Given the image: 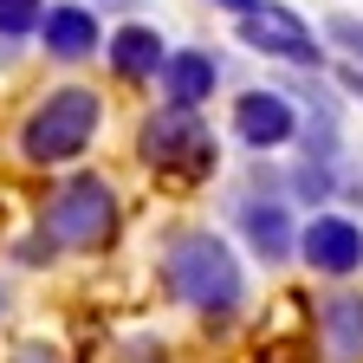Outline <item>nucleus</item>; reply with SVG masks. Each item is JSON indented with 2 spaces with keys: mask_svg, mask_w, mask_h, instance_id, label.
Wrapping results in <instances>:
<instances>
[{
  "mask_svg": "<svg viewBox=\"0 0 363 363\" xmlns=\"http://www.w3.org/2000/svg\"><path fill=\"white\" fill-rule=\"evenodd\" d=\"M162 279L182 305H195V311H214L227 318L240 298H247V272L234 259V247H227L220 234H175L169 240V259H162Z\"/></svg>",
  "mask_w": 363,
  "mask_h": 363,
  "instance_id": "f257e3e1",
  "label": "nucleus"
},
{
  "mask_svg": "<svg viewBox=\"0 0 363 363\" xmlns=\"http://www.w3.org/2000/svg\"><path fill=\"white\" fill-rule=\"evenodd\" d=\"M91 130H98V91L65 84V91H45L33 104V117L20 123V156L33 169H52V162H78L91 150Z\"/></svg>",
  "mask_w": 363,
  "mask_h": 363,
  "instance_id": "f03ea898",
  "label": "nucleus"
},
{
  "mask_svg": "<svg viewBox=\"0 0 363 363\" xmlns=\"http://www.w3.org/2000/svg\"><path fill=\"white\" fill-rule=\"evenodd\" d=\"M45 227H52L59 247H72V253L111 247V234H117V195H111V182L104 175H72L65 189L52 195V208H45Z\"/></svg>",
  "mask_w": 363,
  "mask_h": 363,
  "instance_id": "7ed1b4c3",
  "label": "nucleus"
},
{
  "mask_svg": "<svg viewBox=\"0 0 363 363\" xmlns=\"http://www.w3.org/2000/svg\"><path fill=\"white\" fill-rule=\"evenodd\" d=\"M143 162L162 175H214V130L195 117V104H169L143 123Z\"/></svg>",
  "mask_w": 363,
  "mask_h": 363,
  "instance_id": "20e7f679",
  "label": "nucleus"
},
{
  "mask_svg": "<svg viewBox=\"0 0 363 363\" xmlns=\"http://www.w3.org/2000/svg\"><path fill=\"white\" fill-rule=\"evenodd\" d=\"M240 39L253 45V52H266V59H292V65H318V52H325V45L311 39V26H305L298 13H286L279 0H266V7L240 13Z\"/></svg>",
  "mask_w": 363,
  "mask_h": 363,
  "instance_id": "39448f33",
  "label": "nucleus"
},
{
  "mask_svg": "<svg viewBox=\"0 0 363 363\" xmlns=\"http://www.w3.org/2000/svg\"><path fill=\"white\" fill-rule=\"evenodd\" d=\"M298 259L311 272H331V279H344V272L363 266V234H357V220L344 214H318L305 234H298Z\"/></svg>",
  "mask_w": 363,
  "mask_h": 363,
  "instance_id": "423d86ee",
  "label": "nucleus"
},
{
  "mask_svg": "<svg viewBox=\"0 0 363 363\" xmlns=\"http://www.w3.org/2000/svg\"><path fill=\"white\" fill-rule=\"evenodd\" d=\"M234 130H240L247 150H279L298 130V117H292V104L279 98V91H247V98L234 104Z\"/></svg>",
  "mask_w": 363,
  "mask_h": 363,
  "instance_id": "0eeeda50",
  "label": "nucleus"
},
{
  "mask_svg": "<svg viewBox=\"0 0 363 363\" xmlns=\"http://www.w3.org/2000/svg\"><path fill=\"white\" fill-rule=\"evenodd\" d=\"M156 78H162V91H169V104H208L214 98V84H220V65L208 59V52H162V65H156Z\"/></svg>",
  "mask_w": 363,
  "mask_h": 363,
  "instance_id": "6e6552de",
  "label": "nucleus"
},
{
  "mask_svg": "<svg viewBox=\"0 0 363 363\" xmlns=\"http://www.w3.org/2000/svg\"><path fill=\"white\" fill-rule=\"evenodd\" d=\"M39 39H45V52L52 59H91L98 52V20H91L84 7H45V20H39Z\"/></svg>",
  "mask_w": 363,
  "mask_h": 363,
  "instance_id": "1a4fd4ad",
  "label": "nucleus"
},
{
  "mask_svg": "<svg viewBox=\"0 0 363 363\" xmlns=\"http://www.w3.org/2000/svg\"><path fill=\"white\" fill-rule=\"evenodd\" d=\"M104 52H111V72L117 78H156V65H162V33L143 26V20H130V26L111 33Z\"/></svg>",
  "mask_w": 363,
  "mask_h": 363,
  "instance_id": "9d476101",
  "label": "nucleus"
},
{
  "mask_svg": "<svg viewBox=\"0 0 363 363\" xmlns=\"http://www.w3.org/2000/svg\"><path fill=\"white\" fill-rule=\"evenodd\" d=\"M240 227H247V240L259 247V259H286L298 247L286 201H240Z\"/></svg>",
  "mask_w": 363,
  "mask_h": 363,
  "instance_id": "9b49d317",
  "label": "nucleus"
},
{
  "mask_svg": "<svg viewBox=\"0 0 363 363\" xmlns=\"http://www.w3.org/2000/svg\"><path fill=\"white\" fill-rule=\"evenodd\" d=\"M318 331H325L331 357H363V298L357 292H331L318 311Z\"/></svg>",
  "mask_w": 363,
  "mask_h": 363,
  "instance_id": "f8f14e48",
  "label": "nucleus"
},
{
  "mask_svg": "<svg viewBox=\"0 0 363 363\" xmlns=\"http://www.w3.org/2000/svg\"><path fill=\"white\" fill-rule=\"evenodd\" d=\"M344 143H337V111L325 104V98H318L311 104V123H305V156H318V162H331Z\"/></svg>",
  "mask_w": 363,
  "mask_h": 363,
  "instance_id": "ddd939ff",
  "label": "nucleus"
},
{
  "mask_svg": "<svg viewBox=\"0 0 363 363\" xmlns=\"http://www.w3.org/2000/svg\"><path fill=\"white\" fill-rule=\"evenodd\" d=\"M45 20V0H0V39H26Z\"/></svg>",
  "mask_w": 363,
  "mask_h": 363,
  "instance_id": "4468645a",
  "label": "nucleus"
},
{
  "mask_svg": "<svg viewBox=\"0 0 363 363\" xmlns=\"http://www.w3.org/2000/svg\"><path fill=\"white\" fill-rule=\"evenodd\" d=\"M13 259H20V266H45V259H59V234H52V227L26 234V240L13 247Z\"/></svg>",
  "mask_w": 363,
  "mask_h": 363,
  "instance_id": "2eb2a0df",
  "label": "nucleus"
},
{
  "mask_svg": "<svg viewBox=\"0 0 363 363\" xmlns=\"http://www.w3.org/2000/svg\"><path fill=\"white\" fill-rule=\"evenodd\" d=\"M325 39H337V45H344V52H350V59L363 65V20H350V13H337V20L325 26Z\"/></svg>",
  "mask_w": 363,
  "mask_h": 363,
  "instance_id": "dca6fc26",
  "label": "nucleus"
},
{
  "mask_svg": "<svg viewBox=\"0 0 363 363\" xmlns=\"http://www.w3.org/2000/svg\"><path fill=\"white\" fill-rule=\"evenodd\" d=\"M214 7H227V13H253V7H266V0H214Z\"/></svg>",
  "mask_w": 363,
  "mask_h": 363,
  "instance_id": "f3484780",
  "label": "nucleus"
},
{
  "mask_svg": "<svg viewBox=\"0 0 363 363\" xmlns=\"http://www.w3.org/2000/svg\"><path fill=\"white\" fill-rule=\"evenodd\" d=\"M344 91H357V98H363V72H357V65L344 72Z\"/></svg>",
  "mask_w": 363,
  "mask_h": 363,
  "instance_id": "a211bd4d",
  "label": "nucleus"
},
{
  "mask_svg": "<svg viewBox=\"0 0 363 363\" xmlns=\"http://www.w3.org/2000/svg\"><path fill=\"white\" fill-rule=\"evenodd\" d=\"M7 305H13V286H7V279H0V318H7Z\"/></svg>",
  "mask_w": 363,
  "mask_h": 363,
  "instance_id": "6ab92c4d",
  "label": "nucleus"
}]
</instances>
